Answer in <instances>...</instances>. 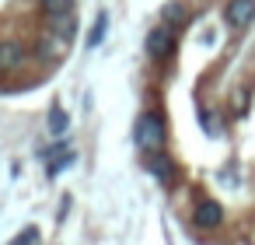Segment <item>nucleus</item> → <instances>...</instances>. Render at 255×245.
I'll use <instances>...</instances> for the list:
<instances>
[{
	"label": "nucleus",
	"mask_w": 255,
	"mask_h": 245,
	"mask_svg": "<svg viewBox=\"0 0 255 245\" xmlns=\"http://www.w3.org/2000/svg\"><path fill=\"white\" fill-rule=\"evenodd\" d=\"M133 137H136V147H140L143 154L164 151V119H161L157 112H140Z\"/></svg>",
	"instance_id": "f257e3e1"
},
{
	"label": "nucleus",
	"mask_w": 255,
	"mask_h": 245,
	"mask_svg": "<svg viewBox=\"0 0 255 245\" xmlns=\"http://www.w3.org/2000/svg\"><path fill=\"white\" fill-rule=\"evenodd\" d=\"M171 49H175V28L161 21V28H154V32L147 35V56H150V60H164Z\"/></svg>",
	"instance_id": "f03ea898"
},
{
	"label": "nucleus",
	"mask_w": 255,
	"mask_h": 245,
	"mask_svg": "<svg viewBox=\"0 0 255 245\" xmlns=\"http://www.w3.org/2000/svg\"><path fill=\"white\" fill-rule=\"evenodd\" d=\"M192 224H196V228H203V231L220 228V224H224V207H220L217 200H199V203H196V210H192Z\"/></svg>",
	"instance_id": "7ed1b4c3"
},
{
	"label": "nucleus",
	"mask_w": 255,
	"mask_h": 245,
	"mask_svg": "<svg viewBox=\"0 0 255 245\" xmlns=\"http://www.w3.org/2000/svg\"><path fill=\"white\" fill-rule=\"evenodd\" d=\"M252 18H255V0H231V4L224 7V21L231 25V32L248 28Z\"/></svg>",
	"instance_id": "20e7f679"
},
{
	"label": "nucleus",
	"mask_w": 255,
	"mask_h": 245,
	"mask_svg": "<svg viewBox=\"0 0 255 245\" xmlns=\"http://www.w3.org/2000/svg\"><path fill=\"white\" fill-rule=\"evenodd\" d=\"M25 63V46L14 39H0V74H14Z\"/></svg>",
	"instance_id": "39448f33"
},
{
	"label": "nucleus",
	"mask_w": 255,
	"mask_h": 245,
	"mask_svg": "<svg viewBox=\"0 0 255 245\" xmlns=\"http://www.w3.org/2000/svg\"><path fill=\"white\" fill-rule=\"evenodd\" d=\"M147 172H150L161 186H171V182H175V165H171V158H168L164 151L147 154Z\"/></svg>",
	"instance_id": "423d86ee"
},
{
	"label": "nucleus",
	"mask_w": 255,
	"mask_h": 245,
	"mask_svg": "<svg viewBox=\"0 0 255 245\" xmlns=\"http://www.w3.org/2000/svg\"><path fill=\"white\" fill-rule=\"evenodd\" d=\"M49 32L60 39V46H70L77 39V21H74V11L70 14H60V18H49Z\"/></svg>",
	"instance_id": "0eeeda50"
},
{
	"label": "nucleus",
	"mask_w": 255,
	"mask_h": 245,
	"mask_svg": "<svg viewBox=\"0 0 255 245\" xmlns=\"http://www.w3.org/2000/svg\"><path fill=\"white\" fill-rule=\"evenodd\" d=\"M105 32H109V14L98 11V18H95V25H91V32H88V49H98V46L105 42Z\"/></svg>",
	"instance_id": "6e6552de"
},
{
	"label": "nucleus",
	"mask_w": 255,
	"mask_h": 245,
	"mask_svg": "<svg viewBox=\"0 0 255 245\" xmlns=\"http://www.w3.org/2000/svg\"><path fill=\"white\" fill-rule=\"evenodd\" d=\"M185 7L178 4V0H171V4H164V11H161V21L164 25H171V28H178V25H185Z\"/></svg>",
	"instance_id": "1a4fd4ad"
},
{
	"label": "nucleus",
	"mask_w": 255,
	"mask_h": 245,
	"mask_svg": "<svg viewBox=\"0 0 255 245\" xmlns=\"http://www.w3.org/2000/svg\"><path fill=\"white\" fill-rule=\"evenodd\" d=\"M46 126H49V133H53V137H63V133L70 130V116H67L63 109H53V112H49V119H46Z\"/></svg>",
	"instance_id": "9d476101"
},
{
	"label": "nucleus",
	"mask_w": 255,
	"mask_h": 245,
	"mask_svg": "<svg viewBox=\"0 0 255 245\" xmlns=\"http://www.w3.org/2000/svg\"><path fill=\"white\" fill-rule=\"evenodd\" d=\"M56 42H60V39H56L53 32H46V35L35 42V56H39V60H56Z\"/></svg>",
	"instance_id": "9b49d317"
},
{
	"label": "nucleus",
	"mask_w": 255,
	"mask_h": 245,
	"mask_svg": "<svg viewBox=\"0 0 255 245\" xmlns=\"http://www.w3.org/2000/svg\"><path fill=\"white\" fill-rule=\"evenodd\" d=\"M74 11V0H42V14L46 18H60Z\"/></svg>",
	"instance_id": "f8f14e48"
},
{
	"label": "nucleus",
	"mask_w": 255,
	"mask_h": 245,
	"mask_svg": "<svg viewBox=\"0 0 255 245\" xmlns=\"http://www.w3.org/2000/svg\"><path fill=\"white\" fill-rule=\"evenodd\" d=\"M70 161H74V154H63L60 161H49V179H56L63 168H70Z\"/></svg>",
	"instance_id": "ddd939ff"
},
{
	"label": "nucleus",
	"mask_w": 255,
	"mask_h": 245,
	"mask_svg": "<svg viewBox=\"0 0 255 245\" xmlns=\"http://www.w3.org/2000/svg\"><path fill=\"white\" fill-rule=\"evenodd\" d=\"M245 112H248V91L241 88V91L234 95V116H245Z\"/></svg>",
	"instance_id": "4468645a"
},
{
	"label": "nucleus",
	"mask_w": 255,
	"mask_h": 245,
	"mask_svg": "<svg viewBox=\"0 0 255 245\" xmlns=\"http://www.w3.org/2000/svg\"><path fill=\"white\" fill-rule=\"evenodd\" d=\"M35 242H39V231H35V228H28V231H25V235H18L11 245H35Z\"/></svg>",
	"instance_id": "2eb2a0df"
}]
</instances>
